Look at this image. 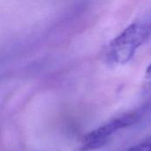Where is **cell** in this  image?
<instances>
[{
    "label": "cell",
    "instance_id": "1",
    "mask_svg": "<svg viewBox=\"0 0 151 151\" xmlns=\"http://www.w3.org/2000/svg\"><path fill=\"white\" fill-rule=\"evenodd\" d=\"M150 42L151 15H148L131 23L110 42L105 50V60L111 65H125L141 47Z\"/></svg>",
    "mask_w": 151,
    "mask_h": 151
},
{
    "label": "cell",
    "instance_id": "2",
    "mask_svg": "<svg viewBox=\"0 0 151 151\" xmlns=\"http://www.w3.org/2000/svg\"><path fill=\"white\" fill-rule=\"evenodd\" d=\"M139 119L136 112L126 113L124 115L111 119L96 129L86 134L81 141L80 151H92L104 146L111 136L121 129H125L134 125Z\"/></svg>",
    "mask_w": 151,
    "mask_h": 151
},
{
    "label": "cell",
    "instance_id": "3",
    "mask_svg": "<svg viewBox=\"0 0 151 151\" xmlns=\"http://www.w3.org/2000/svg\"><path fill=\"white\" fill-rule=\"evenodd\" d=\"M128 151H151V142H143L134 145Z\"/></svg>",
    "mask_w": 151,
    "mask_h": 151
},
{
    "label": "cell",
    "instance_id": "4",
    "mask_svg": "<svg viewBox=\"0 0 151 151\" xmlns=\"http://www.w3.org/2000/svg\"><path fill=\"white\" fill-rule=\"evenodd\" d=\"M145 77L147 79L148 81H150L151 83V64L148 66L147 70H146V73H145Z\"/></svg>",
    "mask_w": 151,
    "mask_h": 151
}]
</instances>
